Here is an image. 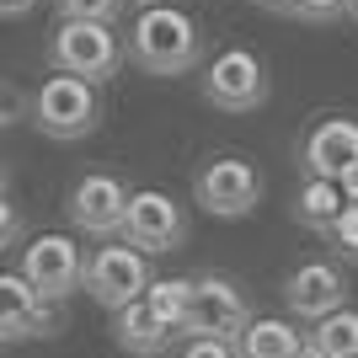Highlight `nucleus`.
I'll return each instance as SVG.
<instances>
[{
	"label": "nucleus",
	"mask_w": 358,
	"mask_h": 358,
	"mask_svg": "<svg viewBox=\"0 0 358 358\" xmlns=\"http://www.w3.org/2000/svg\"><path fill=\"white\" fill-rule=\"evenodd\" d=\"M129 54L145 75H187L203 54V32L177 0L171 6H145L129 27Z\"/></svg>",
	"instance_id": "nucleus-1"
},
{
	"label": "nucleus",
	"mask_w": 358,
	"mask_h": 358,
	"mask_svg": "<svg viewBox=\"0 0 358 358\" xmlns=\"http://www.w3.org/2000/svg\"><path fill=\"white\" fill-rule=\"evenodd\" d=\"M27 113H32V129L48 139H86L96 129V118H102V96H96L91 80H75V75L54 70L32 91Z\"/></svg>",
	"instance_id": "nucleus-2"
},
{
	"label": "nucleus",
	"mask_w": 358,
	"mask_h": 358,
	"mask_svg": "<svg viewBox=\"0 0 358 358\" xmlns=\"http://www.w3.org/2000/svg\"><path fill=\"white\" fill-rule=\"evenodd\" d=\"M48 64L59 75H75V80H91V86H107L123 64L118 32L107 22H59L54 38H48Z\"/></svg>",
	"instance_id": "nucleus-3"
},
{
	"label": "nucleus",
	"mask_w": 358,
	"mask_h": 358,
	"mask_svg": "<svg viewBox=\"0 0 358 358\" xmlns=\"http://www.w3.org/2000/svg\"><path fill=\"white\" fill-rule=\"evenodd\" d=\"M193 203L214 220H241L262 203V171L246 155H209L193 177Z\"/></svg>",
	"instance_id": "nucleus-4"
},
{
	"label": "nucleus",
	"mask_w": 358,
	"mask_h": 358,
	"mask_svg": "<svg viewBox=\"0 0 358 358\" xmlns=\"http://www.w3.org/2000/svg\"><path fill=\"white\" fill-rule=\"evenodd\" d=\"M80 289H86L102 310H123V305L145 299V289H150V257L134 252L129 241H107V246H96V252L86 257Z\"/></svg>",
	"instance_id": "nucleus-5"
},
{
	"label": "nucleus",
	"mask_w": 358,
	"mask_h": 358,
	"mask_svg": "<svg viewBox=\"0 0 358 358\" xmlns=\"http://www.w3.org/2000/svg\"><path fill=\"white\" fill-rule=\"evenodd\" d=\"M252 327V299L236 278L224 273H203L193 278V299H187V337H220V343H241V331Z\"/></svg>",
	"instance_id": "nucleus-6"
},
{
	"label": "nucleus",
	"mask_w": 358,
	"mask_h": 358,
	"mask_svg": "<svg viewBox=\"0 0 358 358\" xmlns=\"http://www.w3.org/2000/svg\"><path fill=\"white\" fill-rule=\"evenodd\" d=\"M203 96L220 113H257L268 102V64L252 48H220L209 64H203Z\"/></svg>",
	"instance_id": "nucleus-7"
},
{
	"label": "nucleus",
	"mask_w": 358,
	"mask_h": 358,
	"mask_svg": "<svg viewBox=\"0 0 358 358\" xmlns=\"http://www.w3.org/2000/svg\"><path fill=\"white\" fill-rule=\"evenodd\" d=\"M118 241H129V246H134V252H145V257L177 252L182 241H187V209H182L171 193H161V187L129 193V209H123Z\"/></svg>",
	"instance_id": "nucleus-8"
},
{
	"label": "nucleus",
	"mask_w": 358,
	"mask_h": 358,
	"mask_svg": "<svg viewBox=\"0 0 358 358\" xmlns=\"http://www.w3.org/2000/svg\"><path fill=\"white\" fill-rule=\"evenodd\" d=\"M16 273H22L48 305H59V299H70L75 289H80L86 257H80V246H75L70 236L48 230V236H32L27 246H22V268H16Z\"/></svg>",
	"instance_id": "nucleus-9"
},
{
	"label": "nucleus",
	"mask_w": 358,
	"mask_h": 358,
	"mask_svg": "<svg viewBox=\"0 0 358 358\" xmlns=\"http://www.w3.org/2000/svg\"><path fill=\"white\" fill-rule=\"evenodd\" d=\"M299 161H305V177H327V182H353L358 177V118H315L299 139Z\"/></svg>",
	"instance_id": "nucleus-10"
},
{
	"label": "nucleus",
	"mask_w": 358,
	"mask_h": 358,
	"mask_svg": "<svg viewBox=\"0 0 358 358\" xmlns=\"http://www.w3.org/2000/svg\"><path fill=\"white\" fill-rule=\"evenodd\" d=\"M70 224L80 236H96V241H118L123 230V209H129V187L107 171H91L70 187Z\"/></svg>",
	"instance_id": "nucleus-11"
},
{
	"label": "nucleus",
	"mask_w": 358,
	"mask_h": 358,
	"mask_svg": "<svg viewBox=\"0 0 358 358\" xmlns=\"http://www.w3.org/2000/svg\"><path fill=\"white\" fill-rule=\"evenodd\" d=\"M59 331V305H48L22 273H0V337L22 343V337H54Z\"/></svg>",
	"instance_id": "nucleus-12"
},
{
	"label": "nucleus",
	"mask_w": 358,
	"mask_h": 358,
	"mask_svg": "<svg viewBox=\"0 0 358 358\" xmlns=\"http://www.w3.org/2000/svg\"><path fill=\"white\" fill-rule=\"evenodd\" d=\"M284 305L299 315V321H321V315L343 310L348 305L343 268H331V262H299V268L284 278Z\"/></svg>",
	"instance_id": "nucleus-13"
},
{
	"label": "nucleus",
	"mask_w": 358,
	"mask_h": 358,
	"mask_svg": "<svg viewBox=\"0 0 358 358\" xmlns=\"http://www.w3.org/2000/svg\"><path fill=\"white\" fill-rule=\"evenodd\" d=\"M113 343H118L123 353H134V358H155V353H166L171 343H182V337L150 315L145 299H134V305L113 310Z\"/></svg>",
	"instance_id": "nucleus-14"
},
{
	"label": "nucleus",
	"mask_w": 358,
	"mask_h": 358,
	"mask_svg": "<svg viewBox=\"0 0 358 358\" xmlns=\"http://www.w3.org/2000/svg\"><path fill=\"white\" fill-rule=\"evenodd\" d=\"M348 203H353V198H348V187L343 182H327V177H305L294 187V203H289V209H294V220L305 224V230H315V236H327L331 224L343 220V209Z\"/></svg>",
	"instance_id": "nucleus-15"
},
{
	"label": "nucleus",
	"mask_w": 358,
	"mask_h": 358,
	"mask_svg": "<svg viewBox=\"0 0 358 358\" xmlns=\"http://www.w3.org/2000/svg\"><path fill=\"white\" fill-rule=\"evenodd\" d=\"M241 358H305V331L284 315H252V327L236 343Z\"/></svg>",
	"instance_id": "nucleus-16"
},
{
	"label": "nucleus",
	"mask_w": 358,
	"mask_h": 358,
	"mask_svg": "<svg viewBox=\"0 0 358 358\" xmlns=\"http://www.w3.org/2000/svg\"><path fill=\"white\" fill-rule=\"evenodd\" d=\"M305 343L315 358H358V310L343 305V310L321 315L315 331H305Z\"/></svg>",
	"instance_id": "nucleus-17"
},
{
	"label": "nucleus",
	"mask_w": 358,
	"mask_h": 358,
	"mask_svg": "<svg viewBox=\"0 0 358 358\" xmlns=\"http://www.w3.org/2000/svg\"><path fill=\"white\" fill-rule=\"evenodd\" d=\"M187 299H193V278H150V289H145L150 315L161 327H171L177 337H187Z\"/></svg>",
	"instance_id": "nucleus-18"
},
{
	"label": "nucleus",
	"mask_w": 358,
	"mask_h": 358,
	"mask_svg": "<svg viewBox=\"0 0 358 358\" xmlns=\"http://www.w3.org/2000/svg\"><path fill=\"white\" fill-rule=\"evenodd\" d=\"M123 0H59V22H118Z\"/></svg>",
	"instance_id": "nucleus-19"
},
{
	"label": "nucleus",
	"mask_w": 358,
	"mask_h": 358,
	"mask_svg": "<svg viewBox=\"0 0 358 358\" xmlns=\"http://www.w3.org/2000/svg\"><path fill=\"white\" fill-rule=\"evenodd\" d=\"M289 16L310 22V27H327V22L348 16V0H294V6H289Z\"/></svg>",
	"instance_id": "nucleus-20"
},
{
	"label": "nucleus",
	"mask_w": 358,
	"mask_h": 358,
	"mask_svg": "<svg viewBox=\"0 0 358 358\" xmlns=\"http://www.w3.org/2000/svg\"><path fill=\"white\" fill-rule=\"evenodd\" d=\"M327 241H331L343 257H353V262H358V203H348V209H343V220L327 230Z\"/></svg>",
	"instance_id": "nucleus-21"
},
{
	"label": "nucleus",
	"mask_w": 358,
	"mask_h": 358,
	"mask_svg": "<svg viewBox=\"0 0 358 358\" xmlns=\"http://www.w3.org/2000/svg\"><path fill=\"white\" fill-rule=\"evenodd\" d=\"M177 358H241L236 343H220V337H187Z\"/></svg>",
	"instance_id": "nucleus-22"
},
{
	"label": "nucleus",
	"mask_w": 358,
	"mask_h": 358,
	"mask_svg": "<svg viewBox=\"0 0 358 358\" xmlns=\"http://www.w3.org/2000/svg\"><path fill=\"white\" fill-rule=\"evenodd\" d=\"M16 241H22V209L0 193V252H11Z\"/></svg>",
	"instance_id": "nucleus-23"
},
{
	"label": "nucleus",
	"mask_w": 358,
	"mask_h": 358,
	"mask_svg": "<svg viewBox=\"0 0 358 358\" xmlns=\"http://www.w3.org/2000/svg\"><path fill=\"white\" fill-rule=\"evenodd\" d=\"M38 0H0V16H27Z\"/></svg>",
	"instance_id": "nucleus-24"
},
{
	"label": "nucleus",
	"mask_w": 358,
	"mask_h": 358,
	"mask_svg": "<svg viewBox=\"0 0 358 358\" xmlns=\"http://www.w3.org/2000/svg\"><path fill=\"white\" fill-rule=\"evenodd\" d=\"M16 118V96H11V91H6V86H0V129H6V123H11Z\"/></svg>",
	"instance_id": "nucleus-25"
},
{
	"label": "nucleus",
	"mask_w": 358,
	"mask_h": 358,
	"mask_svg": "<svg viewBox=\"0 0 358 358\" xmlns=\"http://www.w3.org/2000/svg\"><path fill=\"white\" fill-rule=\"evenodd\" d=\"M252 6H262V11H284V16H289V6H294V0H252Z\"/></svg>",
	"instance_id": "nucleus-26"
},
{
	"label": "nucleus",
	"mask_w": 358,
	"mask_h": 358,
	"mask_svg": "<svg viewBox=\"0 0 358 358\" xmlns=\"http://www.w3.org/2000/svg\"><path fill=\"white\" fill-rule=\"evenodd\" d=\"M134 6H139V11H145V6H171V0H134Z\"/></svg>",
	"instance_id": "nucleus-27"
},
{
	"label": "nucleus",
	"mask_w": 358,
	"mask_h": 358,
	"mask_svg": "<svg viewBox=\"0 0 358 358\" xmlns=\"http://www.w3.org/2000/svg\"><path fill=\"white\" fill-rule=\"evenodd\" d=\"M6 182H11V171H6V161H0V193H6Z\"/></svg>",
	"instance_id": "nucleus-28"
},
{
	"label": "nucleus",
	"mask_w": 358,
	"mask_h": 358,
	"mask_svg": "<svg viewBox=\"0 0 358 358\" xmlns=\"http://www.w3.org/2000/svg\"><path fill=\"white\" fill-rule=\"evenodd\" d=\"M348 198H353V203H358V177H353V182H348Z\"/></svg>",
	"instance_id": "nucleus-29"
},
{
	"label": "nucleus",
	"mask_w": 358,
	"mask_h": 358,
	"mask_svg": "<svg viewBox=\"0 0 358 358\" xmlns=\"http://www.w3.org/2000/svg\"><path fill=\"white\" fill-rule=\"evenodd\" d=\"M348 16H353V22H358V0H348Z\"/></svg>",
	"instance_id": "nucleus-30"
},
{
	"label": "nucleus",
	"mask_w": 358,
	"mask_h": 358,
	"mask_svg": "<svg viewBox=\"0 0 358 358\" xmlns=\"http://www.w3.org/2000/svg\"><path fill=\"white\" fill-rule=\"evenodd\" d=\"M305 358H315V353H310V343H305Z\"/></svg>",
	"instance_id": "nucleus-31"
},
{
	"label": "nucleus",
	"mask_w": 358,
	"mask_h": 358,
	"mask_svg": "<svg viewBox=\"0 0 358 358\" xmlns=\"http://www.w3.org/2000/svg\"><path fill=\"white\" fill-rule=\"evenodd\" d=\"M0 348H6V337H0Z\"/></svg>",
	"instance_id": "nucleus-32"
}]
</instances>
